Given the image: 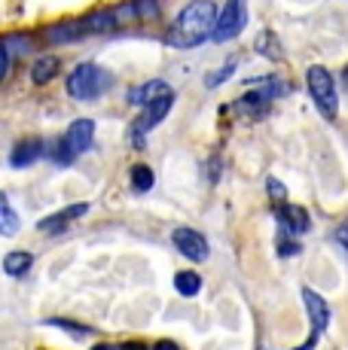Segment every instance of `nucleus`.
Segmentation results:
<instances>
[{
  "mask_svg": "<svg viewBox=\"0 0 348 350\" xmlns=\"http://www.w3.org/2000/svg\"><path fill=\"white\" fill-rule=\"evenodd\" d=\"M171 107H174V92H169V95L156 98L153 104H147V107H144V116L138 119L135 128H132V134H129V137L135 140V146H144V134H147V131H153V128L162 122V119L171 113Z\"/></svg>",
  "mask_w": 348,
  "mask_h": 350,
  "instance_id": "nucleus-6",
  "label": "nucleus"
},
{
  "mask_svg": "<svg viewBox=\"0 0 348 350\" xmlns=\"http://www.w3.org/2000/svg\"><path fill=\"white\" fill-rule=\"evenodd\" d=\"M159 10H162L159 0H132V12H135V18H156Z\"/></svg>",
  "mask_w": 348,
  "mask_h": 350,
  "instance_id": "nucleus-19",
  "label": "nucleus"
},
{
  "mask_svg": "<svg viewBox=\"0 0 348 350\" xmlns=\"http://www.w3.org/2000/svg\"><path fill=\"white\" fill-rule=\"evenodd\" d=\"M0 198H3V195H0Z\"/></svg>",
  "mask_w": 348,
  "mask_h": 350,
  "instance_id": "nucleus-29",
  "label": "nucleus"
},
{
  "mask_svg": "<svg viewBox=\"0 0 348 350\" xmlns=\"http://www.w3.org/2000/svg\"><path fill=\"white\" fill-rule=\"evenodd\" d=\"M174 289H177L184 299H192V295H199V289H202V278H199L196 271H177L174 274Z\"/></svg>",
  "mask_w": 348,
  "mask_h": 350,
  "instance_id": "nucleus-16",
  "label": "nucleus"
},
{
  "mask_svg": "<svg viewBox=\"0 0 348 350\" xmlns=\"http://www.w3.org/2000/svg\"><path fill=\"white\" fill-rule=\"evenodd\" d=\"M79 37H83V25H79V18H73V22H58V25H52V28H46V40L55 43V46H68Z\"/></svg>",
  "mask_w": 348,
  "mask_h": 350,
  "instance_id": "nucleus-13",
  "label": "nucleus"
},
{
  "mask_svg": "<svg viewBox=\"0 0 348 350\" xmlns=\"http://www.w3.org/2000/svg\"><path fill=\"white\" fill-rule=\"evenodd\" d=\"M171 244L177 247V250L184 253L190 262H205V259H208V253H211L205 234H199L196 228H186V226L174 228V232H171Z\"/></svg>",
  "mask_w": 348,
  "mask_h": 350,
  "instance_id": "nucleus-7",
  "label": "nucleus"
},
{
  "mask_svg": "<svg viewBox=\"0 0 348 350\" xmlns=\"http://www.w3.org/2000/svg\"><path fill=\"white\" fill-rule=\"evenodd\" d=\"M18 232V213L10 207V201H6V195L0 198V234L3 238H10V234Z\"/></svg>",
  "mask_w": 348,
  "mask_h": 350,
  "instance_id": "nucleus-17",
  "label": "nucleus"
},
{
  "mask_svg": "<svg viewBox=\"0 0 348 350\" xmlns=\"http://www.w3.org/2000/svg\"><path fill=\"white\" fill-rule=\"evenodd\" d=\"M55 73H58V58H55V55L37 58L34 67H31V79H34L37 85H46L49 79H55Z\"/></svg>",
  "mask_w": 348,
  "mask_h": 350,
  "instance_id": "nucleus-15",
  "label": "nucleus"
},
{
  "mask_svg": "<svg viewBox=\"0 0 348 350\" xmlns=\"http://www.w3.org/2000/svg\"><path fill=\"white\" fill-rule=\"evenodd\" d=\"M110 83H113V77L104 70L101 64L83 62V64H77L71 70V77H68V95L73 100H95V98H101L104 92L110 89Z\"/></svg>",
  "mask_w": 348,
  "mask_h": 350,
  "instance_id": "nucleus-2",
  "label": "nucleus"
},
{
  "mask_svg": "<svg viewBox=\"0 0 348 350\" xmlns=\"http://www.w3.org/2000/svg\"><path fill=\"white\" fill-rule=\"evenodd\" d=\"M49 326L68 329V332H79V335H89V329H86V326H79V323H71V320H49Z\"/></svg>",
  "mask_w": 348,
  "mask_h": 350,
  "instance_id": "nucleus-22",
  "label": "nucleus"
},
{
  "mask_svg": "<svg viewBox=\"0 0 348 350\" xmlns=\"http://www.w3.org/2000/svg\"><path fill=\"white\" fill-rule=\"evenodd\" d=\"M336 241H339V244L345 247V253H348V223H345V226H343V228H339V232H336Z\"/></svg>",
  "mask_w": 348,
  "mask_h": 350,
  "instance_id": "nucleus-24",
  "label": "nucleus"
},
{
  "mask_svg": "<svg viewBox=\"0 0 348 350\" xmlns=\"http://www.w3.org/2000/svg\"><path fill=\"white\" fill-rule=\"evenodd\" d=\"M343 79H345V85H348V64H345V73H343Z\"/></svg>",
  "mask_w": 348,
  "mask_h": 350,
  "instance_id": "nucleus-28",
  "label": "nucleus"
},
{
  "mask_svg": "<svg viewBox=\"0 0 348 350\" xmlns=\"http://www.w3.org/2000/svg\"><path fill=\"white\" fill-rule=\"evenodd\" d=\"M83 213H89V204H71V207H64V211H58L55 217H46V219H40L37 228L40 232H62L68 223H73V219H79Z\"/></svg>",
  "mask_w": 348,
  "mask_h": 350,
  "instance_id": "nucleus-10",
  "label": "nucleus"
},
{
  "mask_svg": "<svg viewBox=\"0 0 348 350\" xmlns=\"http://www.w3.org/2000/svg\"><path fill=\"white\" fill-rule=\"evenodd\" d=\"M92 350H119V347H113V345H95Z\"/></svg>",
  "mask_w": 348,
  "mask_h": 350,
  "instance_id": "nucleus-27",
  "label": "nucleus"
},
{
  "mask_svg": "<svg viewBox=\"0 0 348 350\" xmlns=\"http://www.w3.org/2000/svg\"><path fill=\"white\" fill-rule=\"evenodd\" d=\"M236 64H238V62H226V64H223V70H217V73H214V77L205 79V83H208V85H220V83H223V79H229L232 73H236Z\"/></svg>",
  "mask_w": 348,
  "mask_h": 350,
  "instance_id": "nucleus-20",
  "label": "nucleus"
},
{
  "mask_svg": "<svg viewBox=\"0 0 348 350\" xmlns=\"http://www.w3.org/2000/svg\"><path fill=\"white\" fill-rule=\"evenodd\" d=\"M153 171L147 165H135L132 167V189L135 192H150L153 189Z\"/></svg>",
  "mask_w": 348,
  "mask_h": 350,
  "instance_id": "nucleus-18",
  "label": "nucleus"
},
{
  "mask_svg": "<svg viewBox=\"0 0 348 350\" xmlns=\"http://www.w3.org/2000/svg\"><path fill=\"white\" fill-rule=\"evenodd\" d=\"M169 92H171V85H169V83H162V79H150V83H144V85H138V89H132V92H129V104L147 107V104H153L156 98L169 95Z\"/></svg>",
  "mask_w": 348,
  "mask_h": 350,
  "instance_id": "nucleus-12",
  "label": "nucleus"
},
{
  "mask_svg": "<svg viewBox=\"0 0 348 350\" xmlns=\"http://www.w3.org/2000/svg\"><path fill=\"white\" fill-rule=\"evenodd\" d=\"M153 350H180V347L174 345V341H156V347Z\"/></svg>",
  "mask_w": 348,
  "mask_h": 350,
  "instance_id": "nucleus-25",
  "label": "nucleus"
},
{
  "mask_svg": "<svg viewBox=\"0 0 348 350\" xmlns=\"http://www.w3.org/2000/svg\"><path fill=\"white\" fill-rule=\"evenodd\" d=\"M92 144H95V122H92V119H77V122H71V128L64 131V137L58 140L55 161L58 165H71L77 156L89 152Z\"/></svg>",
  "mask_w": 348,
  "mask_h": 350,
  "instance_id": "nucleus-4",
  "label": "nucleus"
},
{
  "mask_svg": "<svg viewBox=\"0 0 348 350\" xmlns=\"http://www.w3.org/2000/svg\"><path fill=\"white\" fill-rule=\"evenodd\" d=\"M119 350H147V347L140 345V341H125V345L119 347Z\"/></svg>",
  "mask_w": 348,
  "mask_h": 350,
  "instance_id": "nucleus-26",
  "label": "nucleus"
},
{
  "mask_svg": "<svg viewBox=\"0 0 348 350\" xmlns=\"http://www.w3.org/2000/svg\"><path fill=\"white\" fill-rule=\"evenodd\" d=\"M247 25V0H226L223 12H217V25H214V40L226 43L236 40Z\"/></svg>",
  "mask_w": 348,
  "mask_h": 350,
  "instance_id": "nucleus-5",
  "label": "nucleus"
},
{
  "mask_svg": "<svg viewBox=\"0 0 348 350\" xmlns=\"http://www.w3.org/2000/svg\"><path fill=\"white\" fill-rule=\"evenodd\" d=\"M6 70H10V46L0 40V79L6 77Z\"/></svg>",
  "mask_w": 348,
  "mask_h": 350,
  "instance_id": "nucleus-23",
  "label": "nucleus"
},
{
  "mask_svg": "<svg viewBox=\"0 0 348 350\" xmlns=\"http://www.w3.org/2000/svg\"><path fill=\"white\" fill-rule=\"evenodd\" d=\"M266 189H269V198H272V201H284V198H287L284 183H281V180H275V177L266 180Z\"/></svg>",
  "mask_w": 348,
  "mask_h": 350,
  "instance_id": "nucleus-21",
  "label": "nucleus"
},
{
  "mask_svg": "<svg viewBox=\"0 0 348 350\" xmlns=\"http://www.w3.org/2000/svg\"><path fill=\"white\" fill-rule=\"evenodd\" d=\"M306 85H309V95L314 100V107H318V113L333 122L339 116V92H336L333 73L321 64H312L309 73H306Z\"/></svg>",
  "mask_w": 348,
  "mask_h": 350,
  "instance_id": "nucleus-3",
  "label": "nucleus"
},
{
  "mask_svg": "<svg viewBox=\"0 0 348 350\" xmlns=\"http://www.w3.org/2000/svg\"><path fill=\"white\" fill-rule=\"evenodd\" d=\"M31 265H34V256H31L28 250H12V253H6V259H3V271L10 274V278H22V274H28Z\"/></svg>",
  "mask_w": 348,
  "mask_h": 350,
  "instance_id": "nucleus-14",
  "label": "nucleus"
},
{
  "mask_svg": "<svg viewBox=\"0 0 348 350\" xmlns=\"http://www.w3.org/2000/svg\"><path fill=\"white\" fill-rule=\"evenodd\" d=\"M40 156H46V144L37 140V137H31V140H22V144L10 152V165L12 167H28V165H34Z\"/></svg>",
  "mask_w": 348,
  "mask_h": 350,
  "instance_id": "nucleus-9",
  "label": "nucleus"
},
{
  "mask_svg": "<svg viewBox=\"0 0 348 350\" xmlns=\"http://www.w3.org/2000/svg\"><path fill=\"white\" fill-rule=\"evenodd\" d=\"M299 299H303L306 305V314H309V323H312V338H318L321 332H324L327 326H330V305H327V299H321L314 289L303 286L299 289Z\"/></svg>",
  "mask_w": 348,
  "mask_h": 350,
  "instance_id": "nucleus-8",
  "label": "nucleus"
},
{
  "mask_svg": "<svg viewBox=\"0 0 348 350\" xmlns=\"http://www.w3.org/2000/svg\"><path fill=\"white\" fill-rule=\"evenodd\" d=\"M278 217H281L284 232H290V234H303V232H309V228H312V219H309V211H306V207L284 204Z\"/></svg>",
  "mask_w": 348,
  "mask_h": 350,
  "instance_id": "nucleus-11",
  "label": "nucleus"
},
{
  "mask_svg": "<svg viewBox=\"0 0 348 350\" xmlns=\"http://www.w3.org/2000/svg\"><path fill=\"white\" fill-rule=\"evenodd\" d=\"M214 25H217V6H214V0H190L177 12V18L171 22L165 40H169V46H174V49H196L208 37H214Z\"/></svg>",
  "mask_w": 348,
  "mask_h": 350,
  "instance_id": "nucleus-1",
  "label": "nucleus"
}]
</instances>
